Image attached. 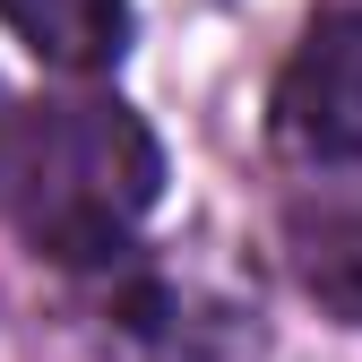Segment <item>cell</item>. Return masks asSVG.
I'll use <instances>...</instances> for the list:
<instances>
[{
    "label": "cell",
    "mask_w": 362,
    "mask_h": 362,
    "mask_svg": "<svg viewBox=\"0 0 362 362\" xmlns=\"http://www.w3.org/2000/svg\"><path fill=\"white\" fill-rule=\"evenodd\" d=\"M164 199V147L121 95H61L0 121V207L61 267H112Z\"/></svg>",
    "instance_id": "obj_1"
},
{
    "label": "cell",
    "mask_w": 362,
    "mask_h": 362,
    "mask_svg": "<svg viewBox=\"0 0 362 362\" xmlns=\"http://www.w3.org/2000/svg\"><path fill=\"white\" fill-rule=\"evenodd\" d=\"M276 147L302 173H362V18H320L276 78Z\"/></svg>",
    "instance_id": "obj_2"
},
{
    "label": "cell",
    "mask_w": 362,
    "mask_h": 362,
    "mask_svg": "<svg viewBox=\"0 0 362 362\" xmlns=\"http://www.w3.org/2000/svg\"><path fill=\"white\" fill-rule=\"evenodd\" d=\"M285 250L302 293L337 310L345 328H362V173H320L285 207Z\"/></svg>",
    "instance_id": "obj_3"
},
{
    "label": "cell",
    "mask_w": 362,
    "mask_h": 362,
    "mask_svg": "<svg viewBox=\"0 0 362 362\" xmlns=\"http://www.w3.org/2000/svg\"><path fill=\"white\" fill-rule=\"evenodd\" d=\"M0 26L43 69H69V78H95L129 52V0H0Z\"/></svg>",
    "instance_id": "obj_4"
}]
</instances>
